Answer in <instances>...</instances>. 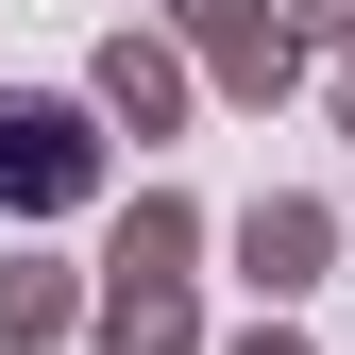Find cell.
I'll list each match as a JSON object with an SVG mask.
<instances>
[{"mask_svg":"<svg viewBox=\"0 0 355 355\" xmlns=\"http://www.w3.org/2000/svg\"><path fill=\"white\" fill-rule=\"evenodd\" d=\"M0 187H17V203H68V187H85L68 102H0Z\"/></svg>","mask_w":355,"mask_h":355,"instance_id":"6da1fadb","label":"cell"}]
</instances>
